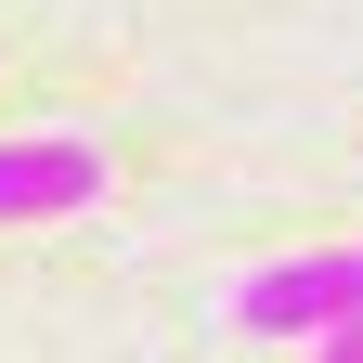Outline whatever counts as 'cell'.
Listing matches in <instances>:
<instances>
[{"mask_svg": "<svg viewBox=\"0 0 363 363\" xmlns=\"http://www.w3.org/2000/svg\"><path fill=\"white\" fill-rule=\"evenodd\" d=\"M234 325H247V337H337V325H363V247L259 259L247 286H234Z\"/></svg>", "mask_w": 363, "mask_h": 363, "instance_id": "6da1fadb", "label": "cell"}, {"mask_svg": "<svg viewBox=\"0 0 363 363\" xmlns=\"http://www.w3.org/2000/svg\"><path fill=\"white\" fill-rule=\"evenodd\" d=\"M65 208H104V143L13 130V143H0V220H65Z\"/></svg>", "mask_w": 363, "mask_h": 363, "instance_id": "7a4b0ae2", "label": "cell"}, {"mask_svg": "<svg viewBox=\"0 0 363 363\" xmlns=\"http://www.w3.org/2000/svg\"><path fill=\"white\" fill-rule=\"evenodd\" d=\"M311 363H363V325H337V337H311Z\"/></svg>", "mask_w": 363, "mask_h": 363, "instance_id": "3957f363", "label": "cell"}]
</instances>
